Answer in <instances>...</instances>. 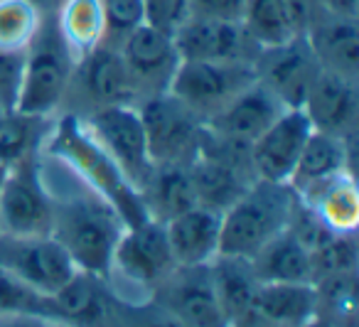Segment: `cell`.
Returning <instances> with one entry per match:
<instances>
[{"label": "cell", "instance_id": "obj_1", "mask_svg": "<svg viewBox=\"0 0 359 327\" xmlns=\"http://www.w3.org/2000/svg\"><path fill=\"white\" fill-rule=\"evenodd\" d=\"M40 170L52 199V236L79 271L106 276L111 253L126 224L114 207L57 158L40 153Z\"/></svg>", "mask_w": 359, "mask_h": 327}, {"label": "cell", "instance_id": "obj_2", "mask_svg": "<svg viewBox=\"0 0 359 327\" xmlns=\"http://www.w3.org/2000/svg\"><path fill=\"white\" fill-rule=\"evenodd\" d=\"M42 150L60 160L65 168H69L91 189H96L118 212L126 227H133V224L148 219L140 192L123 178V173L116 168L109 153L96 143V138L79 116H55Z\"/></svg>", "mask_w": 359, "mask_h": 327}, {"label": "cell", "instance_id": "obj_3", "mask_svg": "<svg viewBox=\"0 0 359 327\" xmlns=\"http://www.w3.org/2000/svg\"><path fill=\"white\" fill-rule=\"evenodd\" d=\"M177 268L170 251L165 227L145 219L126 227L118 236L106 268V286L118 302H148L153 300L160 283Z\"/></svg>", "mask_w": 359, "mask_h": 327}, {"label": "cell", "instance_id": "obj_4", "mask_svg": "<svg viewBox=\"0 0 359 327\" xmlns=\"http://www.w3.org/2000/svg\"><path fill=\"white\" fill-rule=\"evenodd\" d=\"M295 194L288 185L254 180L222 212L219 253L251 258L264 243L288 229Z\"/></svg>", "mask_w": 359, "mask_h": 327}, {"label": "cell", "instance_id": "obj_5", "mask_svg": "<svg viewBox=\"0 0 359 327\" xmlns=\"http://www.w3.org/2000/svg\"><path fill=\"white\" fill-rule=\"evenodd\" d=\"M72 69H74V60L57 32L55 18H42L40 30L25 52L15 109L32 116H45V119L60 116L65 109Z\"/></svg>", "mask_w": 359, "mask_h": 327}, {"label": "cell", "instance_id": "obj_6", "mask_svg": "<svg viewBox=\"0 0 359 327\" xmlns=\"http://www.w3.org/2000/svg\"><path fill=\"white\" fill-rule=\"evenodd\" d=\"M111 106H135V89L121 50L104 40L74 62L62 114L84 119Z\"/></svg>", "mask_w": 359, "mask_h": 327}, {"label": "cell", "instance_id": "obj_7", "mask_svg": "<svg viewBox=\"0 0 359 327\" xmlns=\"http://www.w3.org/2000/svg\"><path fill=\"white\" fill-rule=\"evenodd\" d=\"M148 153L158 168H190L205 143V124L170 91L140 101Z\"/></svg>", "mask_w": 359, "mask_h": 327}, {"label": "cell", "instance_id": "obj_8", "mask_svg": "<svg viewBox=\"0 0 359 327\" xmlns=\"http://www.w3.org/2000/svg\"><path fill=\"white\" fill-rule=\"evenodd\" d=\"M251 81H256L254 62L182 60L168 91L207 124Z\"/></svg>", "mask_w": 359, "mask_h": 327}, {"label": "cell", "instance_id": "obj_9", "mask_svg": "<svg viewBox=\"0 0 359 327\" xmlns=\"http://www.w3.org/2000/svg\"><path fill=\"white\" fill-rule=\"evenodd\" d=\"M187 173L195 187L197 204L215 212H224L256 180L251 170L249 148L219 140L207 131L200 155L187 168Z\"/></svg>", "mask_w": 359, "mask_h": 327}, {"label": "cell", "instance_id": "obj_10", "mask_svg": "<svg viewBox=\"0 0 359 327\" xmlns=\"http://www.w3.org/2000/svg\"><path fill=\"white\" fill-rule=\"evenodd\" d=\"M52 232V199L40 170V155L6 170L0 182V234L37 236Z\"/></svg>", "mask_w": 359, "mask_h": 327}, {"label": "cell", "instance_id": "obj_11", "mask_svg": "<svg viewBox=\"0 0 359 327\" xmlns=\"http://www.w3.org/2000/svg\"><path fill=\"white\" fill-rule=\"evenodd\" d=\"M0 266L45 298L55 295L79 271L52 234H0Z\"/></svg>", "mask_w": 359, "mask_h": 327}, {"label": "cell", "instance_id": "obj_12", "mask_svg": "<svg viewBox=\"0 0 359 327\" xmlns=\"http://www.w3.org/2000/svg\"><path fill=\"white\" fill-rule=\"evenodd\" d=\"M81 121L91 131L96 143L109 153L116 168L123 173V178L140 192L155 165L148 153L138 106H111V109L94 111Z\"/></svg>", "mask_w": 359, "mask_h": 327}, {"label": "cell", "instance_id": "obj_13", "mask_svg": "<svg viewBox=\"0 0 359 327\" xmlns=\"http://www.w3.org/2000/svg\"><path fill=\"white\" fill-rule=\"evenodd\" d=\"M118 50L130 74V81H133L135 106L150 96L165 94L170 89L175 69L182 62L172 35L148 25V22L128 32L121 40Z\"/></svg>", "mask_w": 359, "mask_h": 327}, {"label": "cell", "instance_id": "obj_14", "mask_svg": "<svg viewBox=\"0 0 359 327\" xmlns=\"http://www.w3.org/2000/svg\"><path fill=\"white\" fill-rule=\"evenodd\" d=\"M256 79L266 84L285 109H300L320 74V65L303 35L290 37L288 42L259 50L254 60Z\"/></svg>", "mask_w": 359, "mask_h": 327}, {"label": "cell", "instance_id": "obj_15", "mask_svg": "<svg viewBox=\"0 0 359 327\" xmlns=\"http://www.w3.org/2000/svg\"><path fill=\"white\" fill-rule=\"evenodd\" d=\"M153 300L187 327H229L217 300L207 266H177L155 291Z\"/></svg>", "mask_w": 359, "mask_h": 327}, {"label": "cell", "instance_id": "obj_16", "mask_svg": "<svg viewBox=\"0 0 359 327\" xmlns=\"http://www.w3.org/2000/svg\"><path fill=\"white\" fill-rule=\"evenodd\" d=\"M313 126L303 109H285L254 143L249 145V160L256 180L288 185V178L308 143Z\"/></svg>", "mask_w": 359, "mask_h": 327}, {"label": "cell", "instance_id": "obj_17", "mask_svg": "<svg viewBox=\"0 0 359 327\" xmlns=\"http://www.w3.org/2000/svg\"><path fill=\"white\" fill-rule=\"evenodd\" d=\"M180 60L210 62H254L259 47L246 35L241 22L185 18L172 32Z\"/></svg>", "mask_w": 359, "mask_h": 327}, {"label": "cell", "instance_id": "obj_18", "mask_svg": "<svg viewBox=\"0 0 359 327\" xmlns=\"http://www.w3.org/2000/svg\"><path fill=\"white\" fill-rule=\"evenodd\" d=\"M283 111L285 106L278 96L256 79L241 94H236L215 119L207 121L205 131L226 143L249 148Z\"/></svg>", "mask_w": 359, "mask_h": 327}, {"label": "cell", "instance_id": "obj_19", "mask_svg": "<svg viewBox=\"0 0 359 327\" xmlns=\"http://www.w3.org/2000/svg\"><path fill=\"white\" fill-rule=\"evenodd\" d=\"M313 131L354 140L359 126V86L354 79L320 69L303 101Z\"/></svg>", "mask_w": 359, "mask_h": 327}, {"label": "cell", "instance_id": "obj_20", "mask_svg": "<svg viewBox=\"0 0 359 327\" xmlns=\"http://www.w3.org/2000/svg\"><path fill=\"white\" fill-rule=\"evenodd\" d=\"M118 300L101 276L76 271L55 295L47 298V317L74 327H114Z\"/></svg>", "mask_w": 359, "mask_h": 327}, {"label": "cell", "instance_id": "obj_21", "mask_svg": "<svg viewBox=\"0 0 359 327\" xmlns=\"http://www.w3.org/2000/svg\"><path fill=\"white\" fill-rule=\"evenodd\" d=\"M320 69L359 81V25L357 18L323 11L305 30Z\"/></svg>", "mask_w": 359, "mask_h": 327}, {"label": "cell", "instance_id": "obj_22", "mask_svg": "<svg viewBox=\"0 0 359 327\" xmlns=\"http://www.w3.org/2000/svg\"><path fill=\"white\" fill-rule=\"evenodd\" d=\"M163 227L177 266H207L219 253L222 212L197 204L168 219Z\"/></svg>", "mask_w": 359, "mask_h": 327}, {"label": "cell", "instance_id": "obj_23", "mask_svg": "<svg viewBox=\"0 0 359 327\" xmlns=\"http://www.w3.org/2000/svg\"><path fill=\"white\" fill-rule=\"evenodd\" d=\"M354 140H344L337 135L313 131L288 178V187L295 197H305L318 185L327 182L330 178L352 170Z\"/></svg>", "mask_w": 359, "mask_h": 327}, {"label": "cell", "instance_id": "obj_24", "mask_svg": "<svg viewBox=\"0 0 359 327\" xmlns=\"http://www.w3.org/2000/svg\"><path fill=\"white\" fill-rule=\"evenodd\" d=\"M305 202L313 214L325 224V229L339 236H354L359 229V189L354 180V170L330 178L327 182L318 185L313 192L298 197Z\"/></svg>", "mask_w": 359, "mask_h": 327}, {"label": "cell", "instance_id": "obj_25", "mask_svg": "<svg viewBox=\"0 0 359 327\" xmlns=\"http://www.w3.org/2000/svg\"><path fill=\"white\" fill-rule=\"evenodd\" d=\"M249 261L261 283H313V253L290 229L264 243Z\"/></svg>", "mask_w": 359, "mask_h": 327}, {"label": "cell", "instance_id": "obj_26", "mask_svg": "<svg viewBox=\"0 0 359 327\" xmlns=\"http://www.w3.org/2000/svg\"><path fill=\"white\" fill-rule=\"evenodd\" d=\"M251 310L280 327H308L318 317L313 283H261Z\"/></svg>", "mask_w": 359, "mask_h": 327}, {"label": "cell", "instance_id": "obj_27", "mask_svg": "<svg viewBox=\"0 0 359 327\" xmlns=\"http://www.w3.org/2000/svg\"><path fill=\"white\" fill-rule=\"evenodd\" d=\"M210 278L229 325L244 317L246 312H251L261 281L256 278L249 258L217 253L215 261L210 263Z\"/></svg>", "mask_w": 359, "mask_h": 327}, {"label": "cell", "instance_id": "obj_28", "mask_svg": "<svg viewBox=\"0 0 359 327\" xmlns=\"http://www.w3.org/2000/svg\"><path fill=\"white\" fill-rule=\"evenodd\" d=\"M140 199H143L148 219L160 224L197 207L195 187H192L187 168H158L155 165L150 178L140 187Z\"/></svg>", "mask_w": 359, "mask_h": 327}, {"label": "cell", "instance_id": "obj_29", "mask_svg": "<svg viewBox=\"0 0 359 327\" xmlns=\"http://www.w3.org/2000/svg\"><path fill=\"white\" fill-rule=\"evenodd\" d=\"M55 25L74 62L106 40L101 0H67L55 15Z\"/></svg>", "mask_w": 359, "mask_h": 327}, {"label": "cell", "instance_id": "obj_30", "mask_svg": "<svg viewBox=\"0 0 359 327\" xmlns=\"http://www.w3.org/2000/svg\"><path fill=\"white\" fill-rule=\"evenodd\" d=\"M52 121L18 109L0 111V163L6 170L42 153Z\"/></svg>", "mask_w": 359, "mask_h": 327}, {"label": "cell", "instance_id": "obj_31", "mask_svg": "<svg viewBox=\"0 0 359 327\" xmlns=\"http://www.w3.org/2000/svg\"><path fill=\"white\" fill-rule=\"evenodd\" d=\"M241 25L259 50L283 45L295 37L283 0H246Z\"/></svg>", "mask_w": 359, "mask_h": 327}, {"label": "cell", "instance_id": "obj_32", "mask_svg": "<svg viewBox=\"0 0 359 327\" xmlns=\"http://www.w3.org/2000/svg\"><path fill=\"white\" fill-rule=\"evenodd\" d=\"M42 25V13L30 0H0V50L27 52Z\"/></svg>", "mask_w": 359, "mask_h": 327}, {"label": "cell", "instance_id": "obj_33", "mask_svg": "<svg viewBox=\"0 0 359 327\" xmlns=\"http://www.w3.org/2000/svg\"><path fill=\"white\" fill-rule=\"evenodd\" d=\"M313 283L325 276L357 271V234L354 236H339L332 234L313 251Z\"/></svg>", "mask_w": 359, "mask_h": 327}, {"label": "cell", "instance_id": "obj_34", "mask_svg": "<svg viewBox=\"0 0 359 327\" xmlns=\"http://www.w3.org/2000/svg\"><path fill=\"white\" fill-rule=\"evenodd\" d=\"M0 315H42L47 317V298L0 266Z\"/></svg>", "mask_w": 359, "mask_h": 327}, {"label": "cell", "instance_id": "obj_35", "mask_svg": "<svg viewBox=\"0 0 359 327\" xmlns=\"http://www.w3.org/2000/svg\"><path fill=\"white\" fill-rule=\"evenodd\" d=\"M106 20V42L118 47L128 32L145 22L143 0H101Z\"/></svg>", "mask_w": 359, "mask_h": 327}, {"label": "cell", "instance_id": "obj_36", "mask_svg": "<svg viewBox=\"0 0 359 327\" xmlns=\"http://www.w3.org/2000/svg\"><path fill=\"white\" fill-rule=\"evenodd\" d=\"M114 327H187L155 300L148 302H118L114 315Z\"/></svg>", "mask_w": 359, "mask_h": 327}, {"label": "cell", "instance_id": "obj_37", "mask_svg": "<svg viewBox=\"0 0 359 327\" xmlns=\"http://www.w3.org/2000/svg\"><path fill=\"white\" fill-rule=\"evenodd\" d=\"M25 67V52L0 50V111H11L18 104Z\"/></svg>", "mask_w": 359, "mask_h": 327}, {"label": "cell", "instance_id": "obj_38", "mask_svg": "<svg viewBox=\"0 0 359 327\" xmlns=\"http://www.w3.org/2000/svg\"><path fill=\"white\" fill-rule=\"evenodd\" d=\"M145 22L172 35L187 18V0H143Z\"/></svg>", "mask_w": 359, "mask_h": 327}, {"label": "cell", "instance_id": "obj_39", "mask_svg": "<svg viewBox=\"0 0 359 327\" xmlns=\"http://www.w3.org/2000/svg\"><path fill=\"white\" fill-rule=\"evenodd\" d=\"M246 0H187V18L241 22Z\"/></svg>", "mask_w": 359, "mask_h": 327}, {"label": "cell", "instance_id": "obj_40", "mask_svg": "<svg viewBox=\"0 0 359 327\" xmlns=\"http://www.w3.org/2000/svg\"><path fill=\"white\" fill-rule=\"evenodd\" d=\"M283 6L288 11L290 22H293L295 35H305V30L313 25L315 18L323 13L320 0H283Z\"/></svg>", "mask_w": 359, "mask_h": 327}, {"label": "cell", "instance_id": "obj_41", "mask_svg": "<svg viewBox=\"0 0 359 327\" xmlns=\"http://www.w3.org/2000/svg\"><path fill=\"white\" fill-rule=\"evenodd\" d=\"M320 6L323 11L344 18H357L359 13V0H320Z\"/></svg>", "mask_w": 359, "mask_h": 327}, {"label": "cell", "instance_id": "obj_42", "mask_svg": "<svg viewBox=\"0 0 359 327\" xmlns=\"http://www.w3.org/2000/svg\"><path fill=\"white\" fill-rule=\"evenodd\" d=\"M42 315H0V327H45Z\"/></svg>", "mask_w": 359, "mask_h": 327}, {"label": "cell", "instance_id": "obj_43", "mask_svg": "<svg viewBox=\"0 0 359 327\" xmlns=\"http://www.w3.org/2000/svg\"><path fill=\"white\" fill-rule=\"evenodd\" d=\"M229 327H280V325H276V322L266 320V317L256 315V312L251 310V312H246L244 317H239V320L231 322Z\"/></svg>", "mask_w": 359, "mask_h": 327}, {"label": "cell", "instance_id": "obj_44", "mask_svg": "<svg viewBox=\"0 0 359 327\" xmlns=\"http://www.w3.org/2000/svg\"><path fill=\"white\" fill-rule=\"evenodd\" d=\"M30 3L42 13V18H55L67 0H30Z\"/></svg>", "mask_w": 359, "mask_h": 327}, {"label": "cell", "instance_id": "obj_45", "mask_svg": "<svg viewBox=\"0 0 359 327\" xmlns=\"http://www.w3.org/2000/svg\"><path fill=\"white\" fill-rule=\"evenodd\" d=\"M45 327H74V325H69V322H62V320H52V317H47V320H45Z\"/></svg>", "mask_w": 359, "mask_h": 327}, {"label": "cell", "instance_id": "obj_46", "mask_svg": "<svg viewBox=\"0 0 359 327\" xmlns=\"http://www.w3.org/2000/svg\"><path fill=\"white\" fill-rule=\"evenodd\" d=\"M3 178H6V165L0 163V182H3Z\"/></svg>", "mask_w": 359, "mask_h": 327}]
</instances>
